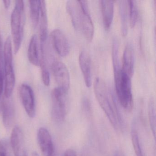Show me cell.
<instances>
[{
	"label": "cell",
	"mask_w": 156,
	"mask_h": 156,
	"mask_svg": "<svg viewBox=\"0 0 156 156\" xmlns=\"http://www.w3.org/2000/svg\"><path fill=\"white\" fill-rule=\"evenodd\" d=\"M66 10L74 29L88 41L93 40L94 26L86 1L71 0L66 2Z\"/></svg>",
	"instance_id": "cell-1"
},
{
	"label": "cell",
	"mask_w": 156,
	"mask_h": 156,
	"mask_svg": "<svg viewBox=\"0 0 156 156\" xmlns=\"http://www.w3.org/2000/svg\"><path fill=\"white\" fill-rule=\"evenodd\" d=\"M94 91L98 102L113 127L116 130L121 129L122 119L115 98L103 79L99 77L96 78L94 82Z\"/></svg>",
	"instance_id": "cell-2"
},
{
	"label": "cell",
	"mask_w": 156,
	"mask_h": 156,
	"mask_svg": "<svg viewBox=\"0 0 156 156\" xmlns=\"http://www.w3.org/2000/svg\"><path fill=\"white\" fill-rule=\"evenodd\" d=\"M114 72L118 98L125 110L131 111L133 108V99L130 77L120 67L114 70Z\"/></svg>",
	"instance_id": "cell-3"
},
{
	"label": "cell",
	"mask_w": 156,
	"mask_h": 156,
	"mask_svg": "<svg viewBox=\"0 0 156 156\" xmlns=\"http://www.w3.org/2000/svg\"><path fill=\"white\" fill-rule=\"evenodd\" d=\"M24 24L25 12L24 2L22 0H18L15 2V7L11 17L12 34L15 54L19 52L21 45Z\"/></svg>",
	"instance_id": "cell-4"
},
{
	"label": "cell",
	"mask_w": 156,
	"mask_h": 156,
	"mask_svg": "<svg viewBox=\"0 0 156 156\" xmlns=\"http://www.w3.org/2000/svg\"><path fill=\"white\" fill-rule=\"evenodd\" d=\"M4 62V94L6 98H9L12 94L15 84V76L12 64V39L9 36L6 39L3 50Z\"/></svg>",
	"instance_id": "cell-5"
},
{
	"label": "cell",
	"mask_w": 156,
	"mask_h": 156,
	"mask_svg": "<svg viewBox=\"0 0 156 156\" xmlns=\"http://www.w3.org/2000/svg\"><path fill=\"white\" fill-rule=\"evenodd\" d=\"M68 91L58 87L54 88L52 92V116L56 122H63L68 114Z\"/></svg>",
	"instance_id": "cell-6"
},
{
	"label": "cell",
	"mask_w": 156,
	"mask_h": 156,
	"mask_svg": "<svg viewBox=\"0 0 156 156\" xmlns=\"http://www.w3.org/2000/svg\"><path fill=\"white\" fill-rule=\"evenodd\" d=\"M51 70L58 87L65 91H69L70 75L66 66L60 61H54L52 64Z\"/></svg>",
	"instance_id": "cell-7"
},
{
	"label": "cell",
	"mask_w": 156,
	"mask_h": 156,
	"mask_svg": "<svg viewBox=\"0 0 156 156\" xmlns=\"http://www.w3.org/2000/svg\"><path fill=\"white\" fill-rule=\"evenodd\" d=\"M20 95L27 115L30 117L33 118L35 115V103L32 88L28 84H23L20 87Z\"/></svg>",
	"instance_id": "cell-8"
},
{
	"label": "cell",
	"mask_w": 156,
	"mask_h": 156,
	"mask_svg": "<svg viewBox=\"0 0 156 156\" xmlns=\"http://www.w3.org/2000/svg\"><path fill=\"white\" fill-rule=\"evenodd\" d=\"M53 46L56 52L62 57H65L70 52L69 42L64 33L59 29H55L51 34Z\"/></svg>",
	"instance_id": "cell-9"
},
{
	"label": "cell",
	"mask_w": 156,
	"mask_h": 156,
	"mask_svg": "<svg viewBox=\"0 0 156 156\" xmlns=\"http://www.w3.org/2000/svg\"><path fill=\"white\" fill-rule=\"evenodd\" d=\"M24 135L20 127L16 126L11 135V145L14 156H28L25 147Z\"/></svg>",
	"instance_id": "cell-10"
},
{
	"label": "cell",
	"mask_w": 156,
	"mask_h": 156,
	"mask_svg": "<svg viewBox=\"0 0 156 156\" xmlns=\"http://www.w3.org/2000/svg\"><path fill=\"white\" fill-rule=\"evenodd\" d=\"M37 139L40 148L44 156L55 155L54 147L51 136L46 128L41 127L39 129Z\"/></svg>",
	"instance_id": "cell-11"
},
{
	"label": "cell",
	"mask_w": 156,
	"mask_h": 156,
	"mask_svg": "<svg viewBox=\"0 0 156 156\" xmlns=\"http://www.w3.org/2000/svg\"><path fill=\"white\" fill-rule=\"evenodd\" d=\"M79 63L85 83L89 87L92 84V69L91 58L87 52L84 51L81 52L79 56Z\"/></svg>",
	"instance_id": "cell-12"
},
{
	"label": "cell",
	"mask_w": 156,
	"mask_h": 156,
	"mask_svg": "<svg viewBox=\"0 0 156 156\" xmlns=\"http://www.w3.org/2000/svg\"><path fill=\"white\" fill-rule=\"evenodd\" d=\"M121 69L130 77L133 76L134 70V52L133 46L131 44H127L125 47Z\"/></svg>",
	"instance_id": "cell-13"
},
{
	"label": "cell",
	"mask_w": 156,
	"mask_h": 156,
	"mask_svg": "<svg viewBox=\"0 0 156 156\" xmlns=\"http://www.w3.org/2000/svg\"><path fill=\"white\" fill-rule=\"evenodd\" d=\"M1 109L4 126L6 128L10 129L15 122V111L14 105L10 100H3L2 102Z\"/></svg>",
	"instance_id": "cell-14"
},
{
	"label": "cell",
	"mask_w": 156,
	"mask_h": 156,
	"mask_svg": "<svg viewBox=\"0 0 156 156\" xmlns=\"http://www.w3.org/2000/svg\"><path fill=\"white\" fill-rule=\"evenodd\" d=\"M99 2L104 28L106 30H109L111 27L114 17V2L100 1Z\"/></svg>",
	"instance_id": "cell-15"
},
{
	"label": "cell",
	"mask_w": 156,
	"mask_h": 156,
	"mask_svg": "<svg viewBox=\"0 0 156 156\" xmlns=\"http://www.w3.org/2000/svg\"><path fill=\"white\" fill-rule=\"evenodd\" d=\"M39 36L41 43L45 42L48 34V19L46 3L44 1H41Z\"/></svg>",
	"instance_id": "cell-16"
},
{
	"label": "cell",
	"mask_w": 156,
	"mask_h": 156,
	"mask_svg": "<svg viewBox=\"0 0 156 156\" xmlns=\"http://www.w3.org/2000/svg\"><path fill=\"white\" fill-rule=\"evenodd\" d=\"M28 56L30 62L33 65L36 66L40 65L38 39L36 34H34L31 38L28 48Z\"/></svg>",
	"instance_id": "cell-17"
},
{
	"label": "cell",
	"mask_w": 156,
	"mask_h": 156,
	"mask_svg": "<svg viewBox=\"0 0 156 156\" xmlns=\"http://www.w3.org/2000/svg\"><path fill=\"white\" fill-rule=\"evenodd\" d=\"M119 14L121 21V33L122 36L126 37L128 29V5L127 1H119Z\"/></svg>",
	"instance_id": "cell-18"
},
{
	"label": "cell",
	"mask_w": 156,
	"mask_h": 156,
	"mask_svg": "<svg viewBox=\"0 0 156 156\" xmlns=\"http://www.w3.org/2000/svg\"><path fill=\"white\" fill-rule=\"evenodd\" d=\"M131 136L132 145H133L136 156H144L142 148L141 147L139 136L136 123L135 121H134L132 124L131 130Z\"/></svg>",
	"instance_id": "cell-19"
},
{
	"label": "cell",
	"mask_w": 156,
	"mask_h": 156,
	"mask_svg": "<svg viewBox=\"0 0 156 156\" xmlns=\"http://www.w3.org/2000/svg\"><path fill=\"white\" fill-rule=\"evenodd\" d=\"M31 20L34 27L39 23L41 13V1H30Z\"/></svg>",
	"instance_id": "cell-20"
},
{
	"label": "cell",
	"mask_w": 156,
	"mask_h": 156,
	"mask_svg": "<svg viewBox=\"0 0 156 156\" xmlns=\"http://www.w3.org/2000/svg\"><path fill=\"white\" fill-rule=\"evenodd\" d=\"M148 118L151 129L152 134L155 138L156 135V110H155V102L153 98L150 99L148 103Z\"/></svg>",
	"instance_id": "cell-21"
},
{
	"label": "cell",
	"mask_w": 156,
	"mask_h": 156,
	"mask_svg": "<svg viewBox=\"0 0 156 156\" xmlns=\"http://www.w3.org/2000/svg\"><path fill=\"white\" fill-rule=\"evenodd\" d=\"M128 5L129 20V25L131 28H134L136 23L138 17L137 6L135 1H128Z\"/></svg>",
	"instance_id": "cell-22"
},
{
	"label": "cell",
	"mask_w": 156,
	"mask_h": 156,
	"mask_svg": "<svg viewBox=\"0 0 156 156\" xmlns=\"http://www.w3.org/2000/svg\"><path fill=\"white\" fill-rule=\"evenodd\" d=\"M112 61L113 68L116 69L120 67L119 59V44L116 39H114L112 46Z\"/></svg>",
	"instance_id": "cell-23"
},
{
	"label": "cell",
	"mask_w": 156,
	"mask_h": 156,
	"mask_svg": "<svg viewBox=\"0 0 156 156\" xmlns=\"http://www.w3.org/2000/svg\"><path fill=\"white\" fill-rule=\"evenodd\" d=\"M8 142L6 140H0V156H8Z\"/></svg>",
	"instance_id": "cell-24"
},
{
	"label": "cell",
	"mask_w": 156,
	"mask_h": 156,
	"mask_svg": "<svg viewBox=\"0 0 156 156\" xmlns=\"http://www.w3.org/2000/svg\"><path fill=\"white\" fill-rule=\"evenodd\" d=\"M3 63H0V99L4 90V73Z\"/></svg>",
	"instance_id": "cell-25"
},
{
	"label": "cell",
	"mask_w": 156,
	"mask_h": 156,
	"mask_svg": "<svg viewBox=\"0 0 156 156\" xmlns=\"http://www.w3.org/2000/svg\"><path fill=\"white\" fill-rule=\"evenodd\" d=\"M42 79L44 85L48 86L50 84V76L48 70H41Z\"/></svg>",
	"instance_id": "cell-26"
},
{
	"label": "cell",
	"mask_w": 156,
	"mask_h": 156,
	"mask_svg": "<svg viewBox=\"0 0 156 156\" xmlns=\"http://www.w3.org/2000/svg\"><path fill=\"white\" fill-rule=\"evenodd\" d=\"M62 156H77V155L74 150L71 149H68L64 152Z\"/></svg>",
	"instance_id": "cell-27"
},
{
	"label": "cell",
	"mask_w": 156,
	"mask_h": 156,
	"mask_svg": "<svg viewBox=\"0 0 156 156\" xmlns=\"http://www.w3.org/2000/svg\"><path fill=\"white\" fill-rule=\"evenodd\" d=\"M3 43L1 35L0 34V61H3Z\"/></svg>",
	"instance_id": "cell-28"
},
{
	"label": "cell",
	"mask_w": 156,
	"mask_h": 156,
	"mask_svg": "<svg viewBox=\"0 0 156 156\" xmlns=\"http://www.w3.org/2000/svg\"><path fill=\"white\" fill-rule=\"evenodd\" d=\"M114 156H126L121 151L118 150L115 152Z\"/></svg>",
	"instance_id": "cell-29"
},
{
	"label": "cell",
	"mask_w": 156,
	"mask_h": 156,
	"mask_svg": "<svg viewBox=\"0 0 156 156\" xmlns=\"http://www.w3.org/2000/svg\"><path fill=\"white\" fill-rule=\"evenodd\" d=\"M3 4L6 9H8L10 5L11 1L9 0L7 1H3Z\"/></svg>",
	"instance_id": "cell-30"
},
{
	"label": "cell",
	"mask_w": 156,
	"mask_h": 156,
	"mask_svg": "<svg viewBox=\"0 0 156 156\" xmlns=\"http://www.w3.org/2000/svg\"><path fill=\"white\" fill-rule=\"evenodd\" d=\"M90 156V154L88 153V152H87V151H84V152H83L82 153V156Z\"/></svg>",
	"instance_id": "cell-31"
},
{
	"label": "cell",
	"mask_w": 156,
	"mask_h": 156,
	"mask_svg": "<svg viewBox=\"0 0 156 156\" xmlns=\"http://www.w3.org/2000/svg\"><path fill=\"white\" fill-rule=\"evenodd\" d=\"M32 156H39V154L36 151H34L32 154Z\"/></svg>",
	"instance_id": "cell-32"
},
{
	"label": "cell",
	"mask_w": 156,
	"mask_h": 156,
	"mask_svg": "<svg viewBox=\"0 0 156 156\" xmlns=\"http://www.w3.org/2000/svg\"><path fill=\"white\" fill-rule=\"evenodd\" d=\"M55 156V155H54V156Z\"/></svg>",
	"instance_id": "cell-33"
}]
</instances>
